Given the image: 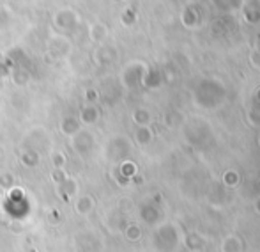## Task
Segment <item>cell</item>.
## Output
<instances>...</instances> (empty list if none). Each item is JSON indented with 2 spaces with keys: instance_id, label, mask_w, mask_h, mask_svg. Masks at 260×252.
I'll use <instances>...</instances> for the list:
<instances>
[{
  "instance_id": "obj_1",
  "label": "cell",
  "mask_w": 260,
  "mask_h": 252,
  "mask_svg": "<svg viewBox=\"0 0 260 252\" xmlns=\"http://www.w3.org/2000/svg\"><path fill=\"white\" fill-rule=\"evenodd\" d=\"M53 21H55V25H57V27L69 29V27H75V23L78 20H76L75 11H71V9H60L53 16Z\"/></svg>"
}]
</instances>
